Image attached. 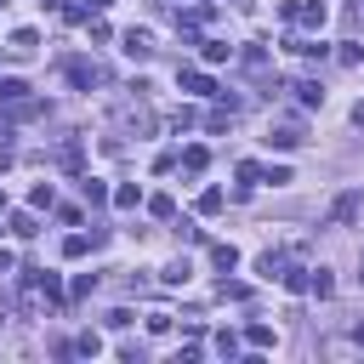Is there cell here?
I'll return each instance as SVG.
<instances>
[{
  "label": "cell",
  "mask_w": 364,
  "mask_h": 364,
  "mask_svg": "<svg viewBox=\"0 0 364 364\" xmlns=\"http://www.w3.org/2000/svg\"><path fill=\"white\" fill-rule=\"evenodd\" d=\"M0 273H11V250L6 245H0Z\"/></svg>",
  "instance_id": "36"
},
{
  "label": "cell",
  "mask_w": 364,
  "mask_h": 364,
  "mask_svg": "<svg viewBox=\"0 0 364 364\" xmlns=\"http://www.w3.org/2000/svg\"><path fill=\"white\" fill-rule=\"evenodd\" d=\"M245 341L262 353V347H273V330H267V324H250V330H245Z\"/></svg>",
  "instance_id": "24"
},
{
  "label": "cell",
  "mask_w": 364,
  "mask_h": 364,
  "mask_svg": "<svg viewBox=\"0 0 364 364\" xmlns=\"http://www.w3.org/2000/svg\"><path fill=\"white\" fill-rule=\"evenodd\" d=\"M301 136H307V131H301V119H284V125H273V131H267V142H273V148H296Z\"/></svg>",
  "instance_id": "5"
},
{
  "label": "cell",
  "mask_w": 364,
  "mask_h": 364,
  "mask_svg": "<svg viewBox=\"0 0 364 364\" xmlns=\"http://www.w3.org/2000/svg\"><path fill=\"white\" fill-rule=\"evenodd\" d=\"M353 125H358V131H364V102H353Z\"/></svg>",
  "instance_id": "35"
},
{
  "label": "cell",
  "mask_w": 364,
  "mask_h": 364,
  "mask_svg": "<svg viewBox=\"0 0 364 364\" xmlns=\"http://www.w3.org/2000/svg\"><path fill=\"white\" fill-rule=\"evenodd\" d=\"M193 119H199V114H193V108H176V114H171V131H188V125H193Z\"/></svg>",
  "instance_id": "32"
},
{
  "label": "cell",
  "mask_w": 364,
  "mask_h": 364,
  "mask_svg": "<svg viewBox=\"0 0 364 364\" xmlns=\"http://www.w3.org/2000/svg\"><path fill=\"white\" fill-rule=\"evenodd\" d=\"M216 296H228V301H245V284H233V279H222V284H216Z\"/></svg>",
  "instance_id": "34"
},
{
  "label": "cell",
  "mask_w": 364,
  "mask_h": 364,
  "mask_svg": "<svg viewBox=\"0 0 364 364\" xmlns=\"http://www.w3.org/2000/svg\"><path fill=\"white\" fill-rule=\"evenodd\" d=\"M176 239H182V245H199V239H205V233H199V228H193V222H176Z\"/></svg>",
  "instance_id": "33"
},
{
  "label": "cell",
  "mask_w": 364,
  "mask_h": 364,
  "mask_svg": "<svg viewBox=\"0 0 364 364\" xmlns=\"http://www.w3.org/2000/svg\"><path fill=\"white\" fill-rule=\"evenodd\" d=\"M11 233H17V239H34V233H40L34 210H11Z\"/></svg>",
  "instance_id": "11"
},
{
  "label": "cell",
  "mask_w": 364,
  "mask_h": 364,
  "mask_svg": "<svg viewBox=\"0 0 364 364\" xmlns=\"http://www.w3.org/2000/svg\"><path fill=\"white\" fill-rule=\"evenodd\" d=\"M330 216H336V222H353V216H358V193H341V199L330 205Z\"/></svg>",
  "instance_id": "16"
},
{
  "label": "cell",
  "mask_w": 364,
  "mask_h": 364,
  "mask_svg": "<svg viewBox=\"0 0 364 364\" xmlns=\"http://www.w3.org/2000/svg\"><path fill=\"white\" fill-rule=\"evenodd\" d=\"M125 125H131V131H136V136H142V131H154V114H148V108H136V102H131V108H125Z\"/></svg>",
  "instance_id": "13"
},
{
  "label": "cell",
  "mask_w": 364,
  "mask_h": 364,
  "mask_svg": "<svg viewBox=\"0 0 364 364\" xmlns=\"http://www.w3.org/2000/svg\"><path fill=\"white\" fill-rule=\"evenodd\" d=\"M85 250H97V245L85 239V233H68V239H63V256H68V262H80Z\"/></svg>",
  "instance_id": "17"
},
{
  "label": "cell",
  "mask_w": 364,
  "mask_h": 364,
  "mask_svg": "<svg viewBox=\"0 0 364 364\" xmlns=\"http://www.w3.org/2000/svg\"><path fill=\"white\" fill-rule=\"evenodd\" d=\"M114 205H119V210H136V205H142V188H136V182H119V188H114Z\"/></svg>",
  "instance_id": "10"
},
{
  "label": "cell",
  "mask_w": 364,
  "mask_h": 364,
  "mask_svg": "<svg viewBox=\"0 0 364 364\" xmlns=\"http://www.w3.org/2000/svg\"><path fill=\"white\" fill-rule=\"evenodd\" d=\"M199 210H205V216H216V210H222V193H216V188H205V193H199Z\"/></svg>",
  "instance_id": "29"
},
{
  "label": "cell",
  "mask_w": 364,
  "mask_h": 364,
  "mask_svg": "<svg viewBox=\"0 0 364 364\" xmlns=\"http://www.w3.org/2000/svg\"><path fill=\"white\" fill-rule=\"evenodd\" d=\"M51 199H57V193H51V182H34V193H28V205H34V210H46Z\"/></svg>",
  "instance_id": "27"
},
{
  "label": "cell",
  "mask_w": 364,
  "mask_h": 364,
  "mask_svg": "<svg viewBox=\"0 0 364 364\" xmlns=\"http://www.w3.org/2000/svg\"><path fill=\"white\" fill-rule=\"evenodd\" d=\"M0 210H6V193H0Z\"/></svg>",
  "instance_id": "39"
},
{
  "label": "cell",
  "mask_w": 364,
  "mask_h": 364,
  "mask_svg": "<svg viewBox=\"0 0 364 364\" xmlns=\"http://www.w3.org/2000/svg\"><path fill=\"white\" fill-rule=\"evenodd\" d=\"M97 6H114V0H97Z\"/></svg>",
  "instance_id": "41"
},
{
  "label": "cell",
  "mask_w": 364,
  "mask_h": 364,
  "mask_svg": "<svg viewBox=\"0 0 364 364\" xmlns=\"http://www.w3.org/2000/svg\"><path fill=\"white\" fill-rule=\"evenodd\" d=\"M239 63H245V68H267V51H262V46H250V51H245Z\"/></svg>",
  "instance_id": "31"
},
{
  "label": "cell",
  "mask_w": 364,
  "mask_h": 364,
  "mask_svg": "<svg viewBox=\"0 0 364 364\" xmlns=\"http://www.w3.org/2000/svg\"><path fill=\"white\" fill-rule=\"evenodd\" d=\"M125 57H136V63L154 57V34L148 28H125Z\"/></svg>",
  "instance_id": "4"
},
{
  "label": "cell",
  "mask_w": 364,
  "mask_h": 364,
  "mask_svg": "<svg viewBox=\"0 0 364 364\" xmlns=\"http://www.w3.org/2000/svg\"><path fill=\"white\" fill-rule=\"evenodd\" d=\"M6 51H11V57H34V51H40V34H34V28H17Z\"/></svg>",
  "instance_id": "8"
},
{
  "label": "cell",
  "mask_w": 364,
  "mask_h": 364,
  "mask_svg": "<svg viewBox=\"0 0 364 364\" xmlns=\"http://www.w3.org/2000/svg\"><path fill=\"white\" fill-rule=\"evenodd\" d=\"M159 279H165V284H188V262H182V256H176V262H165V273H159Z\"/></svg>",
  "instance_id": "22"
},
{
  "label": "cell",
  "mask_w": 364,
  "mask_h": 364,
  "mask_svg": "<svg viewBox=\"0 0 364 364\" xmlns=\"http://www.w3.org/2000/svg\"><path fill=\"white\" fill-rule=\"evenodd\" d=\"M205 165H210V154H205L199 142H193V148H182V171H193V176H199Z\"/></svg>",
  "instance_id": "14"
},
{
  "label": "cell",
  "mask_w": 364,
  "mask_h": 364,
  "mask_svg": "<svg viewBox=\"0 0 364 364\" xmlns=\"http://www.w3.org/2000/svg\"><path fill=\"white\" fill-rule=\"evenodd\" d=\"M307 290L324 301V296H336V279H330V267H307Z\"/></svg>",
  "instance_id": "9"
},
{
  "label": "cell",
  "mask_w": 364,
  "mask_h": 364,
  "mask_svg": "<svg viewBox=\"0 0 364 364\" xmlns=\"http://www.w3.org/2000/svg\"><path fill=\"white\" fill-rule=\"evenodd\" d=\"M68 80H74L80 91H91V85H102V63H85V57H74V63H68Z\"/></svg>",
  "instance_id": "2"
},
{
  "label": "cell",
  "mask_w": 364,
  "mask_h": 364,
  "mask_svg": "<svg viewBox=\"0 0 364 364\" xmlns=\"http://www.w3.org/2000/svg\"><path fill=\"white\" fill-rule=\"evenodd\" d=\"M216 353H222V358H233V353H239V336H233V330H222V336H216Z\"/></svg>",
  "instance_id": "30"
},
{
  "label": "cell",
  "mask_w": 364,
  "mask_h": 364,
  "mask_svg": "<svg viewBox=\"0 0 364 364\" xmlns=\"http://www.w3.org/2000/svg\"><path fill=\"white\" fill-rule=\"evenodd\" d=\"M40 6H57V0H40Z\"/></svg>",
  "instance_id": "40"
},
{
  "label": "cell",
  "mask_w": 364,
  "mask_h": 364,
  "mask_svg": "<svg viewBox=\"0 0 364 364\" xmlns=\"http://www.w3.org/2000/svg\"><path fill=\"white\" fill-rule=\"evenodd\" d=\"M80 193H85V205H91V210L114 199V188H108V182H97V176H80Z\"/></svg>",
  "instance_id": "7"
},
{
  "label": "cell",
  "mask_w": 364,
  "mask_h": 364,
  "mask_svg": "<svg viewBox=\"0 0 364 364\" xmlns=\"http://www.w3.org/2000/svg\"><path fill=\"white\" fill-rule=\"evenodd\" d=\"M256 273H262V279H279V273H284V256H279V250H262V256H256Z\"/></svg>",
  "instance_id": "12"
},
{
  "label": "cell",
  "mask_w": 364,
  "mask_h": 364,
  "mask_svg": "<svg viewBox=\"0 0 364 364\" xmlns=\"http://www.w3.org/2000/svg\"><path fill=\"white\" fill-rule=\"evenodd\" d=\"M176 85L193 91V97H216V80H210L205 68H176Z\"/></svg>",
  "instance_id": "1"
},
{
  "label": "cell",
  "mask_w": 364,
  "mask_h": 364,
  "mask_svg": "<svg viewBox=\"0 0 364 364\" xmlns=\"http://www.w3.org/2000/svg\"><path fill=\"white\" fill-rule=\"evenodd\" d=\"M256 182H262V165L256 159H239V193H250Z\"/></svg>",
  "instance_id": "15"
},
{
  "label": "cell",
  "mask_w": 364,
  "mask_h": 364,
  "mask_svg": "<svg viewBox=\"0 0 364 364\" xmlns=\"http://www.w3.org/2000/svg\"><path fill=\"white\" fill-rule=\"evenodd\" d=\"M68 353H80V358H97V353H102V341L85 330V336H74V347H68Z\"/></svg>",
  "instance_id": "21"
},
{
  "label": "cell",
  "mask_w": 364,
  "mask_h": 364,
  "mask_svg": "<svg viewBox=\"0 0 364 364\" xmlns=\"http://www.w3.org/2000/svg\"><path fill=\"white\" fill-rule=\"evenodd\" d=\"M199 46H205V63H228V57H233L228 40H199Z\"/></svg>",
  "instance_id": "19"
},
{
  "label": "cell",
  "mask_w": 364,
  "mask_h": 364,
  "mask_svg": "<svg viewBox=\"0 0 364 364\" xmlns=\"http://www.w3.org/2000/svg\"><path fill=\"white\" fill-rule=\"evenodd\" d=\"M57 165H68V171H80V142H63V148H57Z\"/></svg>",
  "instance_id": "25"
},
{
  "label": "cell",
  "mask_w": 364,
  "mask_h": 364,
  "mask_svg": "<svg viewBox=\"0 0 364 364\" xmlns=\"http://www.w3.org/2000/svg\"><path fill=\"white\" fill-rule=\"evenodd\" d=\"M290 91H296V102H301V108H324V85H318V80H296Z\"/></svg>",
  "instance_id": "6"
},
{
  "label": "cell",
  "mask_w": 364,
  "mask_h": 364,
  "mask_svg": "<svg viewBox=\"0 0 364 364\" xmlns=\"http://www.w3.org/2000/svg\"><path fill=\"white\" fill-rule=\"evenodd\" d=\"M324 17H330V6H324V0H307V6H296L290 23H301V28H324Z\"/></svg>",
  "instance_id": "3"
},
{
  "label": "cell",
  "mask_w": 364,
  "mask_h": 364,
  "mask_svg": "<svg viewBox=\"0 0 364 364\" xmlns=\"http://www.w3.org/2000/svg\"><path fill=\"white\" fill-rule=\"evenodd\" d=\"M0 318H11V296L6 290H0Z\"/></svg>",
  "instance_id": "37"
},
{
  "label": "cell",
  "mask_w": 364,
  "mask_h": 364,
  "mask_svg": "<svg viewBox=\"0 0 364 364\" xmlns=\"http://www.w3.org/2000/svg\"><path fill=\"white\" fill-rule=\"evenodd\" d=\"M279 279H284V290H296V296H301V290H307V267H284V273H279Z\"/></svg>",
  "instance_id": "23"
},
{
  "label": "cell",
  "mask_w": 364,
  "mask_h": 364,
  "mask_svg": "<svg viewBox=\"0 0 364 364\" xmlns=\"http://www.w3.org/2000/svg\"><path fill=\"white\" fill-rule=\"evenodd\" d=\"M148 210H154L159 222H171V216H176V199H171V193H154V199H148Z\"/></svg>",
  "instance_id": "20"
},
{
  "label": "cell",
  "mask_w": 364,
  "mask_h": 364,
  "mask_svg": "<svg viewBox=\"0 0 364 364\" xmlns=\"http://www.w3.org/2000/svg\"><path fill=\"white\" fill-rule=\"evenodd\" d=\"M210 262H216L222 273H233V267H239V250H233V245H210Z\"/></svg>",
  "instance_id": "18"
},
{
  "label": "cell",
  "mask_w": 364,
  "mask_h": 364,
  "mask_svg": "<svg viewBox=\"0 0 364 364\" xmlns=\"http://www.w3.org/2000/svg\"><path fill=\"white\" fill-rule=\"evenodd\" d=\"M353 341H358V347H364V318H358V324H353Z\"/></svg>",
  "instance_id": "38"
},
{
  "label": "cell",
  "mask_w": 364,
  "mask_h": 364,
  "mask_svg": "<svg viewBox=\"0 0 364 364\" xmlns=\"http://www.w3.org/2000/svg\"><path fill=\"white\" fill-rule=\"evenodd\" d=\"M17 97H28V85L23 80H0V102H17Z\"/></svg>",
  "instance_id": "28"
},
{
  "label": "cell",
  "mask_w": 364,
  "mask_h": 364,
  "mask_svg": "<svg viewBox=\"0 0 364 364\" xmlns=\"http://www.w3.org/2000/svg\"><path fill=\"white\" fill-rule=\"evenodd\" d=\"M262 182H273V188H284V182H296V176H290V165H267V171H262Z\"/></svg>",
  "instance_id": "26"
}]
</instances>
